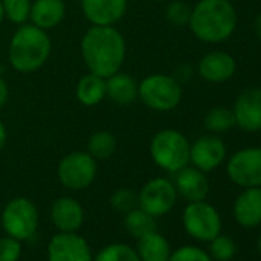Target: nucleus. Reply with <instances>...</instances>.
<instances>
[{
	"mask_svg": "<svg viewBox=\"0 0 261 261\" xmlns=\"http://www.w3.org/2000/svg\"><path fill=\"white\" fill-rule=\"evenodd\" d=\"M168 261H214V259L204 249L188 244L172 250Z\"/></svg>",
	"mask_w": 261,
	"mask_h": 261,
	"instance_id": "obj_30",
	"label": "nucleus"
},
{
	"mask_svg": "<svg viewBox=\"0 0 261 261\" xmlns=\"http://www.w3.org/2000/svg\"><path fill=\"white\" fill-rule=\"evenodd\" d=\"M106 82V97H109L117 105H130L139 97V85L136 79L124 72H115L105 79Z\"/></svg>",
	"mask_w": 261,
	"mask_h": 261,
	"instance_id": "obj_20",
	"label": "nucleus"
},
{
	"mask_svg": "<svg viewBox=\"0 0 261 261\" xmlns=\"http://www.w3.org/2000/svg\"><path fill=\"white\" fill-rule=\"evenodd\" d=\"M226 159V145L215 136H203L191 145L189 163L206 172L217 169Z\"/></svg>",
	"mask_w": 261,
	"mask_h": 261,
	"instance_id": "obj_12",
	"label": "nucleus"
},
{
	"mask_svg": "<svg viewBox=\"0 0 261 261\" xmlns=\"http://www.w3.org/2000/svg\"><path fill=\"white\" fill-rule=\"evenodd\" d=\"M5 143H7V129L2 120H0V151L5 148Z\"/></svg>",
	"mask_w": 261,
	"mask_h": 261,
	"instance_id": "obj_34",
	"label": "nucleus"
},
{
	"mask_svg": "<svg viewBox=\"0 0 261 261\" xmlns=\"http://www.w3.org/2000/svg\"><path fill=\"white\" fill-rule=\"evenodd\" d=\"M235 71V59L224 51L209 53L198 62V74L209 83H224L233 77Z\"/></svg>",
	"mask_w": 261,
	"mask_h": 261,
	"instance_id": "obj_15",
	"label": "nucleus"
},
{
	"mask_svg": "<svg viewBox=\"0 0 261 261\" xmlns=\"http://www.w3.org/2000/svg\"><path fill=\"white\" fill-rule=\"evenodd\" d=\"M124 229L130 237L139 240L140 237L157 230V218L142 207H136L124 214Z\"/></svg>",
	"mask_w": 261,
	"mask_h": 261,
	"instance_id": "obj_23",
	"label": "nucleus"
},
{
	"mask_svg": "<svg viewBox=\"0 0 261 261\" xmlns=\"http://www.w3.org/2000/svg\"><path fill=\"white\" fill-rule=\"evenodd\" d=\"M48 261H92L88 241L77 232H57L46 247Z\"/></svg>",
	"mask_w": 261,
	"mask_h": 261,
	"instance_id": "obj_11",
	"label": "nucleus"
},
{
	"mask_svg": "<svg viewBox=\"0 0 261 261\" xmlns=\"http://www.w3.org/2000/svg\"><path fill=\"white\" fill-rule=\"evenodd\" d=\"M258 252H259V256H261V235H259V238H258Z\"/></svg>",
	"mask_w": 261,
	"mask_h": 261,
	"instance_id": "obj_37",
	"label": "nucleus"
},
{
	"mask_svg": "<svg viewBox=\"0 0 261 261\" xmlns=\"http://www.w3.org/2000/svg\"><path fill=\"white\" fill-rule=\"evenodd\" d=\"M136 250L140 261H168L172 252L168 238L157 230L140 237Z\"/></svg>",
	"mask_w": 261,
	"mask_h": 261,
	"instance_id": "obj_21",
	"label": "nucleus"
},
{
	"mask_svg": "<svg viewBox=\"0 0 261 261\" xmlns=\"http://www.w3.org/2000/svg\"><path fill=\"white\" fill-rule=\"evenodd\" d=\"M235 126L246 133L261 130V88H249L243 91L233 105Z\"/></svg>",
	"mask_w": 261,
	"mask_h": 261,
	"instance_id": "obj_13",
	"label": "nucleus"
},
{
	"mask_svg": "<svg viewBox=\"0 0 261 261\" xmlns=\"http://www.w3.org/2000/svg\"><path fill=\"white\" fill-rule=\"evenodd\" d=\"M97 175V160L88 152L75 151L63 157L57 166L59 181L72 191L88 188Z\"/></svg>",
	"mask_w": 261,
	"mask_h": 261,
	"instance_id": "obj_8",
	"label": "nucleus"
},
{
	"mask_svg": "<svg viewBox=\"0 0 261 261\" xmlns=\"http://www.w3.org/2000/svg\"><path fill=\"white\" fill-rule=\"evenodd\" d=\"M154 2H168V0H154Z\"/></svg>",
	"mask_w": 261,
	"mask_h": 261,
	"instance_id": "obj_38",
	"label": "nucleus"
},
{
	"mask_svg": "<svg viewBox=\"0 0 261 261\" xmlns=\"http://www.w3.org/2000/svg\"><path fill=\"white\" fill-rule=\"evenodd\" d=\"M5 17L17 25H22L28 20L31 13L30 0H2Z\"/></svg>",
	"mask_w": 261,
	"mask_h": 261,
	"instance_id": "obj_28",
	"label": "nucleus"
},
{
	"mask_svg": "<svg viewBox=\"0 0 261 261\" xmlns=\"http://www.w3.org/2000/svg\"><path fill=\"white\" fill-rule=\"evenodd\" d=\"M77 98L85 106H95L106 97V82L92 72L83 75L77 85Z\"/></svg>",
	"mask_w": 261,
	"mask_h": 261,
	"instance_id": "obj_22",
	"label": "nucleus"
},
{
	"mask_svg": "<svg viewBox=\"0 0 261 261\" xmlns=\"http://www.w3.org/2000/svg\"><path fill=\"white\" fill-rule=\"evenodd\" d=\"M82 56L89 72L108 79L120 71L126 57V43L114 27H92L82 39Z\"/></svg>",
	"mask_w": 261,
	"mask_h": 261,
	"instance_id": "obj_1",
	"label": "nucleus"
},
{
	"mask_svg": "<svg viewBox=\"0 0 261 261\" xmlns=\"http://www.w3.org/2000/svg\"><path fill=\"white\" fill-rule=\"evenodd\" d=\"M51 54V40L36 25L20 27L10 43V63L19 72H33L45 65Z\"/></svg>",
	"mask_w": 261,
	"mask_h": 261,
	"instance_id": "obj_3",
	"label": "nucleus"
},
{
	"mask_svg": "<svg viewBox=\"0 0 261 261\" xmlns=\"http://www.w3.org/2000/svg\"><path fill=\"white\" fill-rule=\"evenodd\" d=\"M192 34L204 43H221L237 28V10L230 0H200L192 8Z\"/></svg>",
	"mask_w": 261,
	"mask_h": 261,
	"instance_id": "obj_2",
	"label": "nucleus"
},
{
	"mask_svg": "<svg viewBox=\"0 0 261 261\" xmlns=\"http://www.w3.org/2000/svg\"><path fill=\"white\" fill-rule=\"evenodd\" d=\"M139 97L148 108L165 112L180 105L183 89L175 77L152 74L139 83Z\"/></svg>",
	"mask_w": 261,
	"mask_h": 261,
	"instance_id": "obj_5",
	"label": "nucleus"
},
{
	"mask_svg": "<svg viewBox=\"0 0 261 261\" xmlns=\"http://www.w3.org/2000/svg\"><path fill=\"white\" fill-rule=\"evenodd\" d=\"M183 227L198 241H211L221 233L223 221L218 211L207 201H192L183 211Z\"/></svg>",
	"mask_w": 261,
	"mask_h": 261,
	"instance_id": "obj_7",
	"label": "nucleus"
},
{
	"mask_svg": "<svg viewBox=\"0 0 261 261\" xmlns=\"http://www.w3.org/2000/svg\"><path fill=\"white\" fill-rule=\"evenodd\" d=\"M127 0H82L85 17L95 27H112L126 13Z\"/></svg>",
	"mask_w": 261,
	"mask_h": 261,
	"instance_id": "obj_14",
	"label": "nucleus"
},
{
	"mask_svg": "<svg viewBox=\"0 0 261 261\" xmlns=\"http://www.w3.org/2000/svg\"><path fill=\"white\" fill-rule=\"evenodd\" d=\"M174 186L177 194L181 195L188 203L206 200L209 194V181L206 174L194 166H185L183 169L177 171Z\"/></svg>",
	"mask_w": 261,
	"mask_h": 261,
	"instance_id": "obj_16",
	"label": "nucleus"
},
{
	"mask_svg": "<svg viewBox=\"0 0 261 261\" xmlns=\"http://www.w3.org/2000/svg\"><path fill=\"white\" fill-rule=\"evenodd\" d=\"M235 126L233 111L224 106L212 108L204 117V127L214 134H221Z\"/></svg>",
	"mask_w": 261,
	"mask_h": 261,
	"instance_id": "obj_25",
	"label": "nucleus"
},
{
	"mask_svg": "<svg viewBox=\"0 0 261 261\" xmlns=\"http://www.w3.org/2000/svg\"><path fill=\"white\" fill-rule=\"evenodd\" d=\"M92 261H140L137 250L123 243H112L105 246Z\"/></svg>",
	"mask_w": 261,
	"mask_h": 261,
	"instance_id": "obj_26",
	"label": "nucleus"
},
{
	"mask_svg": "<svg viewBox=\"0 0 261 261\" xmlns=\"http://www.w3.org/2000/svg\"><path fill=\"white\" fill-rule=\"evenodd\" d=\"M51 221L59 232H77L85 221L82 204L71 197H60L51 206Z\"/></svg>",
	"mask_w": 261,
	"mask_h": 261,
	"instance_id": "obj_17",
	"label": "nucleus"
},
{
	"mask_svg": "<svg viewBox=\"0 0 261 261\" xmlns=\"http://www.w3.org/2000/svg\"><path fill=\"white\" fill-rule=\"evenodd\" d=\"M109 201L112 209H115L120 214H127L129 211L139 207V194H136L133 189L121 188L111 195Z\"/></svg>",
	"mask_w": 261,
	"mask_h": 261,
	"instance_id": "obj_29",
	"label": "nucleus"
},
{
	"mask_svg": "<svg viewBox=\"0 0 261 261\" xmlns=\"http://www.w3.org/2000/svg\"><path fill=\"white\" fill-rule=\"evenodd\" d=\"M4 17H5V14H4V7H2V0H0V25H2V22H4Z\"/></svg>",
	"mask_w": 261,
	"mask_h": 261,
	"instance_id": "obj_36",
	"label": "nucleus"
},
{
	"mask_svg": "<svg viewBox=\"0 0 261 261\" xmlns=\"http://www.w3.org/2000/svg\"><path fill=\"white\" fill-rule=\"evenodd\" d=\"M8 100V86H7V82L0 77V109L5 106Z\"/></svg>",
	"mask_w": 261,
	"mask_h": 261,
	"instance_id": "obj_33",
	"label": "nucleus"
},
{
	"mask_svg": "<svg viewBox=\"0 0 261 261\" xmlns=\"http://www.w3.org/2000/svg\"><path fill=\"white\" fill-rule=\"evenodd\" d=\"M226 174L243 189L261 188V148H244L235 152L226 165Z\"/></svg>",
	"mask_w": 261,
	"mask_h": 261,
	"instance_id": "obj_9",
	"label": "nucleus"
},
{
	"mask_svg": "<svg viewBox=\"0 0 261 261\" xmlns=\"http://www.w3.org/2000/svg\"><path fill=\"white\" fill-rule=\"evenodd\" d=\"M192 8L183 0H174L166 8V19L175 27H185L189 23Z\"/></svg>",
	"mask_w": 261,
	"mask_h": 261,
	"instance_id": "obj_31",
	"label": "nucleus"
},
{
	"mask_svg": "<svg viewBox=\"0 0 261 261\" xmlns=\"http://www.w3.org/2000/svg\"><path fill=\"white\" fill-rule=\"evenodd\" d=\"M149 152L159 168L175 174L188 166L191 143L178 130L163 129L152 137Z\"/></svg>",
	"mask_w": 261,
	"mask_h": 261,
	"instance_id": "obj_4",
	"label": "nucleus"
},
{
	"mask_svg": "<svg viewBox=\"0 0 261 261\" xmlns=\"http://www.w3.org/2000/svg\"><path fill=\"white\" fill-rule=\"evenodd\" d=\"M117 148V142L112 133L109 130H97L91 136L88 142V154L95 160H106L109 159Z\"/></svg>",
	"mask_w": 261,
	"mask_h": 261,
	"instance_id": "obj_24",
	"label": "nucleus"
},
{
	"mask_svg": "<svg viewBox=\"0 0 261 261\" xmlns=\"http://www.w3.org/2000/svg\"><path fill=\"white\" fill-rule=\"evenodd\" d=\"M177 189L174 181L157 177L149 180L139 192V207L159 218L169 214L177 203Z\"/></svg>",
	"mask_w": 261,
	"mask_h": 261,
	"instance_id": "obj_10",
	"label": "nucleus"
},
{
	"mask_svg": "<svg viewBox=\"0 0 261 261\" xmlns=\"http://www.w3.org/2000/svg\"><path fill=\"white\" fill-rule=\"evenodd\" d=\"M66 7L63 0H36L31 5L30 17L33 25L40 30H53L56 28L65 17Z\"/></svg>",
	"mask_w": 261,
	"mask_h": 261,
	"instance_id": "obj_19",
	"label": "nucleus"
},
{
	"mask_svg": "<svg viewBox=\"0 0 261 261\" xmlns=\"http://www.w3.org/2000/svg\"><path fill=\"white\" fill-rule=\"evenodd\" d=\"M22 256V241L14 237H0V261H19Z\"/></svg>",
	"mask_w": 261,
	"mask_h": 261,
	"instance_id": "obj_32",
	"label": "nucleus"
},
{
	"mask_svg": "<svg viewBox=\"0 0 261 261\" xmlns=\"http://www.w3.org/2000/svg\"><path fill=\"white\" fill-rule=\"evenodd\" d=\"M207 253L214 261H230L237 253V246L230 237L220 233L209 241Z\"/></svg>",
	"mask_w": 261,
	"mask_h": 261,
	"instance_id": "obj_27",
	"label": "nucleus"
},
{
	"mask_svg": "<svg viewBox=\"0 0 261 261\" xmlns=\"http://www.w3.org/2000/svg\"><path fill=\"white\" fill-rule=\"evenodd\" d=\"M233 218L246 229L261 224V188H244L233 201Z\"/></svg>",
	"mask_w": 261,
	"mask_h": 261,
	"instance_id": "obj_18",
	"label": "nucleus"
},
{
	"mask_svg": "<svg viewBox=\"0 0 261 261\" xmlns=\"http://www.w3.org/2000/svg\"><path fill=\"white\" fill-rule=\"evenodd\" d=\"M253 30H255V34H256V37L261 40V13H259V14L256 16V19H255Z\"/></svg>",
	"mask_w": 261,
	"mask_h": 261,
	"instance_id": "obj_35",
	"label": "nucleus"
},
{
	"mask_svg": "<svg viewBox=\"0 0 261 261\" xmlns=\"http://www.w3.org/2000/svg\"><path fill=\"white\" fill-rule=\"evenodd\" d=\"M0 221L7 235L14 237L19 241H28L37 232L39 211L31 200L17 197L7 203Z\"/></svg>",
	"mask_w": 261,
	"mask_h": 261,
	"instance_id": "obj_6",
	"label": "nucleus"
}]
</instances>
